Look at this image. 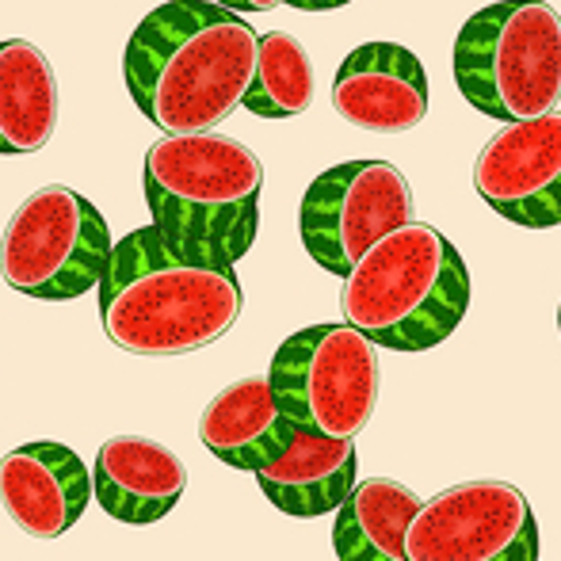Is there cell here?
Segmentation results:
<instances>
[{"label":"cell","instance_id":"obj_9","mask_svg":"<svg viewBox=\"0 0 561 561\" xmlns=\"http://www.w3.org/2000/svg\"><path fill=\"white\" fill-rule=\"evenodd\" d=\"M539 519L516 485L462 481L421 501L405 531L409 561H539Z\"/></svg>","mask_w":561,"mask_h":561},{"label":"cell","instance_id":"obj_1","mask_svg":"<svg viewBox=\"0 0 561 561\" xmlns=\"http://www.w3.org/2000/svg\"><path fill=\"white\" fill-rule=\"evenodd\" d=\"M256 38L260 31L241 12L215 0H169L126 43V92L164 134L215 130L241 107L256 66Z\"/></svg>","mask_w":561,"mask_h":561},{"label":"cell","instance_id":"obj_6","mask_svg":"<svg viewBox=\"0 0 561 561\" xmlns=\"http://www.w3.org/2000/svg\"><path fill=\"white\" fill-rule=\"evenodd\" d=\"M112 256L107 218L66 184L38 187L0 237V275L38 302H73L104 279Z\"/></svg>","mask_w":561,"mask_h":561},{"label":"cell","instance_id":"obj_3","mask_svg":"<svg viewBox=\"0 0 561 561\" xmlns=\"http://www.w3.org/2000/svg\"><path fill=\"white\" fill-rule=\"evenodd\" d=\"M146 203L176 252L233 267L260 229L264 164L229 134H169L146 153Z\"/></svg>","mask_w":561,"mask_h":561},{"label":"cell","instance_id":"obj_20","mask_svg":"<svg viewBox=\"0 0 561 561\" xmlns=\"http://www.w3.org/2000/svg\"><path fill=\"white\" fill-rule=\"evenodd\" d=\"M283 4L298 8V12H333V8H344L352 0H283Z\"/></svg>","mask_w":561,"mask_h":561},{"label":"cell","instance_id":"obj_7","mask_svg":"<svg viewBox=\"0 0 561 561\" xmlns=\"http://www.w3.org/2000/svg\"><path fill=\"white\" fill-rule=\"evenodd\" d=\"M267 386L298 432L355 439L378 405L375 344L347 321L298 329L275 352Z\"/></svg>","mask_w":561,"mask_h":561},{"label":"cell","instance_id":"obj_5","mask_svg":"<svg viewBox=\"0 0 561 561\" xmlns=\"http://www.w3.org/2000/svg\"><path fill=\"white\" fill-rule=\"evenodd\" d=\"M455 84L496 123L547 115L561 104V12L547 0H496L455 38Z\"/></svg>","mask_w":561,"mask_h":561},{"label":"cell","instance_id":"obj_4","mask_svg":"<svg viewBox=\"0 0 561 561\" xmlns=\"http://www.w3.org/2000/svg\"><path fill=\"white\" fill-rule=\"evenodd\" d=\"M340 310L375 347L428 352L462 325L470 272L462 252L436 226L409 218L355 260L344 275Z\"/></svg>","mask_w":561,"mask_h":561},{"label":"cell","instance_id":"obj_8","mask_svg":"<svg viewBox=\"0 0 561 561\" xmlns=\"http://www.w3.org/2000/svg\"><path fill=\"white\" fill-rule=\"evenodd\" d=\"M409 218H413V192L398 164L344 161L306 187L298 229L313 264L344 279L378 237L405 226Z\"/></svg>","mask_w":561,"mask_h":561},{"label":"cell","instance_id":"obj_18","mask_svg":"<svg viewBox=\"0 0 561 561\" xmlns=\"http://www.w3.org/2000/svg\"><path fill=\"white\" fill-rule=\"evenodd\" d=\"M313 61L306 46L287 31L256 38V66L241 96V107L260 118H295L313 104Z\"/></svg>","mask_w":561,"mask_h":561},{"label":"cell","instance_id":"obj_16","mask_svg":"<svg viewBox=\"0 0 561 561\" xmlns=\"http://www.w3.org/2000/svg\"><path fill=\"white\" fill-rule=\"evenodd\" d=\"M58 130V77L27 38L0 43V157H27Z\"/></svg>","mask_w":561,"mask_h":561},{"label":"cell","instance_id":"obj_2","mask_svg":"<svg viewBox=\"0 0 561 561\" xmlns=\"http://www.w3.org/2000/svg\"><path fill=\"white\" fill-rule=\"evenodd\" d=\"M96 290L107 340L149 359L215 344L237 325L244 306L233 267L184 256L157 226H141L112 244Z\"/></svg>","mask_w":561,"mask_h":561},{"label":"cell","instance_id":"obj_15","mask_svg":"<svg viewBox=\"0 0 561 561\" xmlns=\"http://www.w3.org/2000/svg\"><path fill=\"white\" fill-rule=\"evenodd\" d=\"M295 424L279 413L267 378H241L218 393L199 421V439L218 462L256 473L295 439Z\"/></svg>","mask_w":561,"mask_h":561},{"label":"cell","instance_id":"obj_11","mask_svg":"<svg viewBox=\"0 0 561 561\" xmlns=\"http://www.w3.org/2000/svg\"><path fill=\"white\" fill-rule=\"evenodd\" d=\"M333 107L370 134H405L428 115L424 61L401 43H363L340 61Z\"/></svg>","mask_w":561,"mask_h":561},{"label":"cell","instance_id":"obj_17","mask_svg":"<svg viewBox=\"0 0 561 561\" xmlns=\"http://www.w3.org/2000/svg\"><path fill=\"white\" fill-rule=\"evenodd\" d=\"M421 496L393 478L355 481L340 501L333 524V550L340 561H409L405 531Z\"/></svg>","mask_w":561,"mask_h":561},{"label":"cell","instance_id":"obj_19","mask_svg":"<svg viewBox=\"0 0 561 561\" xmlns=\"http://www.w3.org/2000/svg\"><path fill=\"white\" fill-rule=\"evenodd\" d=\"M215 4L229 8V12H272L283 0H215Z\"/></svg>","mask_w":561,"mask_h":561},{"label":"cell","instance_id":"obj_21","mask_svg":"<svg viewBox=\"0 0 561 561\" xmlns=\"http://www.w3.org/2000/svg\"><path fill=\"white\" fill-rule=\"evenodd\" d=\"M558 329H561V310H558Z\"/></svg>","mask_w":561,"mask_h":561},{"label":"cell","instance_id":"obj_10","mask_svg":"<svg viewBox=\"0 0 561 561\" xmlns=\"http://www.w3.org/2000/svg\"><path fill=\"white\" fill-rule=\"evenodd\" d=\"M473 187L512 226H561V112L504 123L473 161Z\"/></svg>","mask_w":561,"mask_h":561},{"label":"cell","instance_id":"obj_14","mask_svg":"<svg viewBox=\"0 0 561 561\" xmlns=\"http://www.w3.org/2000/svg\"><path fill=\"white\" fill-rule=\"evenodd\" d=\"M252 478L260 481L264 496L295 519H318L336 512L340 501L355 489L359 478V455L352 439L318 436V432H295L287 447L260 466Z\"/></svg>","mask_w":561,"mask_h":561},{"label":"cell","instance_id":"obj_13","mask_svg":"<svg viewBox=\"0 0 561 561\" xmlns=\"http://www.w3.org/2000/svg\"><path fill=\"white\" fill-rule=\"evenodd\" d=\"M92 496L118 524L146 527L164 519L187 489V470L172 447L149 436H115L100 447Z\"/></svg>","mask_w":561,"mask_h":561},{"label":"cell","instance_id":"obj_12","mask_svg":"<svg viewBox=\"0 0 561 561\" xmlns=\"http://www.w3.org/2000/svg\"><path fill=\"white\" fill-rule=\"evenodd\" d=\"M0 501L31 539H61L92 504V473L66 444H23L0 458Z\"/></svg>","mask_w":561,"mask_h":561}]
</instances>
